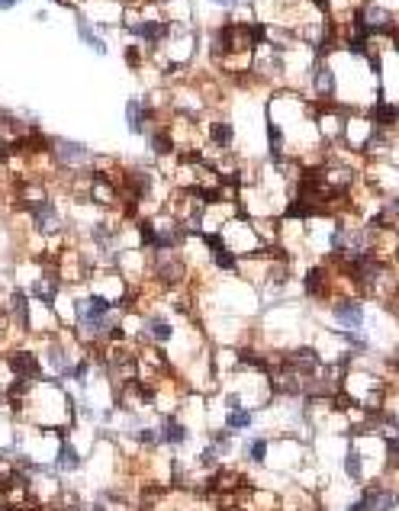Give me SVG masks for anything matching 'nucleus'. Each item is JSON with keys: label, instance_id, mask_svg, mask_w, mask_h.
Wrapping results in <instances>:
<instances>
[{"label": "nucleus", "instance_id": "nucleus-8", "mask_svg": "<svg viewBox=\"0 0 399 511\" xmlns=\"http://www.w3.org/2000/svg\"><path fill=\"white\" fill-rule=\"evenodd\" d=\"M7 319L13 322L16 328H20V331H29L32 328V319H29V299H26V293L23 289H13V293H10V309H7Z\"/></svg>", "mask_w": 399, "mask_h": 511}, {"label": "nucleus", "instance_id": "nucleus-4", "mask_svg": "<svg viewBox=\"0 0 399 511\" xmlns=\"http://www.w3.org/2000/svg\"><path fill=\"white\" fill-rule=\"evenodd\" d=\"M29 219H32V232L42 235V238H52V235L62 229V216H58V209L52 203H39V206L29 209Z\"/></svg>", "mask_w": 399, "mask_h": 511}, {"label": "nucleus", "instance_id": "nucleus-15", "mask_svg": "<svg viewBox=\"0 0 399 511\" xmlns=\"http://www.w3.org/2000/svg\"><path fill=\"white\" fill-rule=\"evenodd\" d=\"M251 424H255V412L245 408V405L232 408L229 415H225V428H229V431H248Z\"/></svg>", "mask_w": 399, "mask_h": 511}, {"label": "nucleus", "instance_id": "nucleus-18", "mask_svg": "<svg viewBox=\"0 0 399 511\" xmlns=\"http://www.w3.org/2000/svg\"><path fill=\"white\" fill-rule=\"evenodd\" d=\"M132 440H136L139 447L142 450H155L161 444L158 440V431H155V428H136V431H132Z\"/></svg>", "mask_w": 399, "mask_h": 511}, {"label": "nucleus", "instance_id": "nucleus-11", "mask_svg": "<svg viewBox=\"0 0 399 511\" xmlns=\"http://www.w3.org/2000/svg\"><path fill=\"white\" fill-rule=\"evenodd\" d=\"M78 39L84 42V45H88L90 52H94V55H100V58L106 55V42H104V36L97 32V26L88 23V16L80 13V10H78Z\"/></svg>", "mask_w": 399, "mask_h": 511}, {"label": "nucleus", "instance_id": "nucleus-10", "mask_svg": "<svg viewBox=\"0 0 399 511\" xmlns=\"http://www.w3.org/2000/svg\"><path fill=\"white\" fill-rule=\"evenodd\" d=\"M145 136H148V148H152L155 158H171L174 154V136H171L168 126H155Z\"/></svg>", "mask_w": 399, "mask_h": 511}, {"label": "nucleus", "instance_id": "nucleus-2", "mask_svg": "<svg viewBox=\"0 0 399 511\" xmlns=\"http://www.w3.org/2000/svg\"><path fill=\"white\" fill-rule=\"evenodd\" d=\"M312 94L319 96L322 103H335V94H338V74L335 68L328 62H322V58H316V64H312Z\"/></svg>", "mask_w": 399, "mask_h": 511}, {"label": "nucleus", "instance_id": "nucleus-20", "mask_svg": "<svg viewBox=\"0 0 399 511\" xmlns=\"http://www.w3.org/2000/svg\"><path fill=\"white\" fill-rule=\"evenodd\" d=\"M223 402H225L229 408H239V405H241V396H239V392H225Z\"/></svg>", "mask_w": 399, "mask_h": 511}, {"label": "nucleus", "instance_id": "nucleus-21", "mask_svg": "<svg viewBox=\"0 0 399 511\" xmlns=\"http://www.w3.org/2000/svg\"><path fill=\"white\" fill-rule=\"evenodd\" d=\"M32 20H36V23H48V13H46V10H36V13H32Z\"/></svg>", "mask_w": 399, "mask_h": 511}, {"label": "nucleus", "instance_id": "nucleus-13", "mask_svg": "<svg viewBox=\"0 0 399 511\" xmlns=\"http://www.w3.org/2000/svg\"><path fill=\"white\" fill-rule=\"evenodd\" d=\"M126 122H129V132H132V136H145V132H148V126H145V110H142V103H139V96H132L126 103Z\"/></svg>", "mask_w": 399, "mask_h": 511}, {"label": "nucleus", "instance_id": "nucleus-19", "mask_svg": "<svg viewBox=\"0 0 399 511\" xmlns=\"http://www.w3.org/2000/svg\"><path fill=\"white\" fill-rule=\"evenodd\" d=\"M142 62H145V48L142 45H129L126 48V64L132 68V71H139L142 68Z\"/></svg>", "mask_w": 399, "mask_h": 511}, {"label": "nucleus", "instance_id": "nucleus-14", "mask_svg": "<svg viewBox=\"0 0 399 511\" xmlns=\"http://www.w3.org/2000/svg\"><path fill=\"white\" fill-rule=\"evenodd\" d=\"M380 496H384V486H380V482H377V486H368L360 492L358 502L348 505V511H377L380 508Z\"/></svg>", "mask_w": 399, "mask_h": 511}, {"label": "nucleus", "instance_id": "nucleus-1", "mask_svg": "<svg viewBox=\"0 0 399 511\" xmlns=\"http://www.w3.org/2000/svg\"><path fill=\"white\" fill-rule=\"evenodd\" d=\"M48 148V158L55 161L58 168H68V171H78L84 168L90 161V148L80 142H71V138H48L46 142Z\"/></svg>", "mask_w": 399, "mask_h": 511}, {"label": "nucleus", "instance_id": "nucleus-16", "mask_svg": "<svg viewBox=\"0 0 399 511\" xmlns=\"http://www.w3.org/2000/svg\"><path fill=\"white\" fill-rule=\"evenodd\" d=\"M344 476L351 482H360L364 480V456H360V450L354 447H348V454H344Z\"/></svg>", "mask_w": 399, "mask_h": 511}, {"label": "nucleus", "instance_id": "nucleus-22", "mask_svg": "<svg viewBox=\"0 0 399 511\" xmlns=\"http://www.w3.org/2000/svg\"><path fill=\"white\" fill-rule=\"evenodd\" d=\"M20 7V0H0V10H13Z\"/></svg>", "mask_w": 399, "mask_h": 511}, {"label": "nucleus", "instance_id": "nucleus-12", "mask_svg": "<svg viewBox=\"0 0 399 511\" xmlns=\"http://www.w3.org/2000/svg\"><path fill=\"white\" fill-rule=\"evenodd\" d=\"M55 470H62V473H78L80 470V454H78V447H74L71 440H68V434H64L62 444H58Z\"/></svg>", "mask_w": 399, "mask_h": 511}, {"label": "nucleus", "instance_id": "nucleus-5", "mask_svg": "<svg viewBox=\"0 0 399 511\" xmlns=\"http://www.w3.org/2000/svg\"><path fill=\"white\" fill-rule=\"evenodd\" d=\"M7 367H10V373L13 376H23V380H42V364H39V357L32 351H10V357H7Z\"/></svg>", "mask_w": 399, "mask_h": 511}, {"label": "nucleus", "instance_id": "nucleus-7", "mask_svg": "<svg viewBox=\"0 0 399 511\" xmlns=\"http://www.w3.org/2000/svg\"><path fill=\"white\" fill-rule=\"evenodd\" d=\"M303 293L309 299H326L328 296V267L326 264H312L303 277Z\"/></svg>", "mask_w": 399, "mask_h": 511}, {"label": "nucleus", "instance_id": "nucleus-9", "mask_svg": "<svg viewBox=\"0 0 399 511\" xmlns=\"http://www.w3.org/2000/svg\"><path fill=\"white\" fill-rule=\"evenodd\" d=\"M206 136H209V145H213V148L229 152L232 145H235V126H232V120H213Z\"/></svg>", "mask_w": 399, "mask_h": 511}, {"label": "nucleus", "instance_id": "nucleus-6", "mask_svg": "<svg viewBox=\"0 0 399 511\" xmlns=\"http://www.w3.org/2000/svg\"><path fill=\"white\" fill-rule=\"evenodd\" d=\"M190 431H187V424L181 422L177 415H161V428H158V440L161 444H168V447H184Z\"/></svg>", "mask_w": 399, "mask_h": 511}, {"label": "nucleus", "instance_id": "nucleus-3", "mask_svg": "<svg viewBox=\"0 0 399 511\" xmlns=\"http://www.w3.org/2000/svg\"><path fill=\"white\" fill-rule=\"evenodd\" d=\"M332 319H335L338 325H344L348 331H360V328H364V322H368V315H364V305H360V299L342 296V299H335V303H332Z\"/></svg>", "mask_w": 399, "mask_h": 511}, {"label": "nucleus", "instance_id": "nucleus-17", "mask_svg": "<svg viewBox=\"0 0 399 511\" xmlns=\"http://www.w3.org/2000/svg\"><path fill=\"white\" fill-rule=\"evenodd\" d=\"M267 447H271V440L267 438H251V440H245V456L255 466H261L264 460H267Z\"/></svg>", "mask_w": 399, "mask_h": 511}]
</instances>
